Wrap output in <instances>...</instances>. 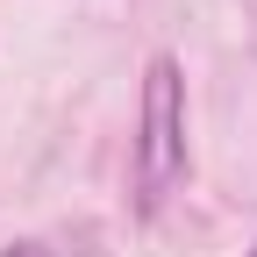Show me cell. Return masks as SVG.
<instances>
[{
    "mask_svg": "<svg viewBox=\"0 0 257 257\" xmlns=\"http://www.w3.org/2000/svg\"><path fill=\"white\" fill-rule=\"evenodd\" d=\"M186 179V79L179 57L157 50L143 72V114H136V207L157 214Z\"/></svg>",
    "mask_w": 257,
    "mask_h": 257,
    "instance_id": "1",
    "label": "cell"
},
{
    "mask_svg": "<svg viewBox=\"0 0 257 257\" xmlns=\"http://www.w3.org/2000/svg\"><path fill=\"white\" fill-rule=\"evenodd\" d=\"M0 257H50L43 243H15V250H0Z\"/></svg>",
    "mask_w": 257,
    "mask_h": 257,
    "instance_id": "2",
    "label": "cell"
},
{
    "mask_svg": "<svg viewBox=\"0 0 257 257\" xmlns=\"http://www.w3.org/2000/svg\"><path fill=\"white\" fill-rule=\"evenodd\" d=\"M250 257H257V250H250Z\"/></svg>",
    "mask_w": 257,
    "mask_h": 257,
    "instance_id": "3",
    "label": "cell"
}]
</instances>
